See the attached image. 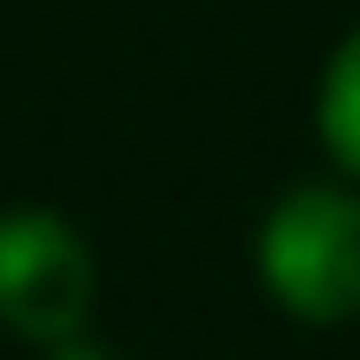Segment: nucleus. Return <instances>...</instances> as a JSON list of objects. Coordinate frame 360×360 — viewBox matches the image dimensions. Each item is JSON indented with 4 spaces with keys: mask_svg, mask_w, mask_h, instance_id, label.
<instances>
[{
    "mask_svg": "<svg viewBox=\"0 0 360 360\" xmlns=\"http://www.w3.org/2000/svg\"><path fill=\"white\" fill-rule=\"evenodd\" d=\"M261 284L299 322H353L360 314V200L338 184H299L261 222Z\"/></svg>",
    "mask_w": 360,
    "mask_h": 360,
    "instance_id": "obj_1",
    "label": "nucleus"
},
{
    "mask_svg": "<svg viewBox=\"0 0 360 360\" xmlns=\"http://www.w3.org/2000/svg\"><path fill=\"white\" fill-rule=\"evenodd\" d=\"M92 314V245L54 207L0 215V322L31 345H70Z\"/></svg>",
    "mask_w": 360,
    "mask_h": 360,
    "instance_id": "obj_2",
    "label": "nucleus"
},
{
    "mask_svg": "<svg viewBox=\"0 0 360 360\" xmlns=\"http://www.w3.org/2000/svg\"><path fill=\"white\" fill-rule=\"evenodd\" d=\"M322 139H330V153L345 161L360 176V31H345V46L330 54V70H322Z\"/></svg>",
    "mask_w": 360,
    "mask_h": 360,
    "instance_id": "obj_3",
    "label": "nucleus"
},
{
    "mask_svg": "<svg viewBox=\"0 0 360 360\" xmlns=\"http://www.w3.org/2000/svg\"><path fill=\"white\" fill-rule=\"evenodd\" d=\"M54 360H100V353H54Z\"/></svg>",
    "mask_w": 360,
    "mask_h": 360,
    "instance_id": "obj_4",
    "label": "nucleus"
}]
</instances>
